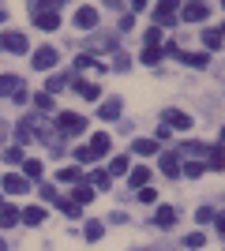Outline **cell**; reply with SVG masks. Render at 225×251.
Listing matches in <instances>:
<instances>
[{"instance_id":"34","label":"cell","mask_w":225,"mask_h":251,"mask_svg":"<svg viewBox=\"0 0 225 251\" xmlns=\"http://www.w3.org/2000/svg\"><path fill=\"white\" fill-rule=\"evenodd\" d=\"M101 225H98V221H90V225H86V240H101Z\"/></svg>"},{"instance_id":"27","label":"cell","mask_w":225,"mask_h":251,"mask_svg":"<svg viewBox=\"0 0 225 251\" xmlns=\"http://www.w3.org/2000/svg\"><path fill=\"white\" fill-rule=\"evenodd\" d=\"M109 173H90V180H86V184H90V188H98V191H109Z\"/></svg>"},{"instance_id":"37","label":"cell","mask_w":225,"mask_h":251,"mask_svg":"<svg viewBox=\"0 0 225 251\" xmlns=\"http://www.w3.org/2000/svg\"><path fill=\"white\" fill-rule=\"evenodd\" d=\"M184 244H188V248H203V232H188V240H184Z\"/></svg>"},{"instance_id":"13","label":"cell","mask_w":225,"mask_h":251,"mask_svg":"<svg viewBox=\"0 0 225 251\" xmlns=\"http://www.w3.org/2000/svg\"><path fill=\"white\" fill-rule=\"evenodd\" d=\"M173 221H176V210H173V206H158L154 225H158V229H173Z\"/></svg>"},{"instance_id":"41","label":"cell","mask_w":225,"mask_h":251,"mask_svg":"<svg viewBox=\"0 0 225 251\" xmlns=\"http://www.w3.org/2000/svg\"><path fill=\"white\" fill-rule=\"evenodd\" d=\"M75 161H83V165H90L94 157H90V150H86V147H79V150H75Z\"/></svg>"},{"instance_id":"29","label":"cell","mask_w":225,"mask_h":251,"mask_svg":"<svg viewBox=\"0 0 225 251\" xmlns=\"http://www.w3.org/2000/svg\"><path fill=\"white\" fill-rule=\"evenodd\" d=\"M56 180H60V184H79V169H75V165H64L60 173H56Z\"/></svg>"},{"instance_id":"32","label":"cell","mask_w":225,"mask_h":251,"mask_svg":"<svg viewBox=\"0 0 225 251\" xmlns=\"http://www.w3.org/2000/svg\"><path fill=\"white\" fill-rule=\"evenodd\" d=\"M128 173V157H117L113 165H109V176H124Z\"/></svg>"},{"instance_id":"46","label":"cell","mask_w":225,"mask_h":251,"mask_svg":"<svg viewBox=\"0 0 225 251\" xmlns=\"http://www.w3.org/2000/svg\"><path fill=\"white\" fill-rule=\"evenodd\" d=\"M0 251H4V240H0Z\"/></svg>"},{"instance_id":"43","label":"cell","mask_w":225,"mask_h":251,"mask_svg":"<svg viewBox=\"0 0 225 251\" xmlns=\"http://www.w3.org/2000/svg\"><path fill=\"white\" fill-rule=\"evenodd\" d=\"M154 195H158L154 188H139V202H154Z\"/></svg>"},{"instance_id":"44","label":"cell","mask_w":225,"mask_h":251,"mask_svg":"<svg viewBox=\"0 0 225 251\" xmlns=\"http://www.w3.org/2000/svg\"><path fill=\"white\" fill-rule=\"evenodd\" d=\"M147 4H150V0H131V8H135V11H143Z\"/></svg>"},{"instance_id":"20","label":"cell","mask_w":225,"mask_h":251,"mask_svg":"<svg viewBox=\"0 0 225 251\" xmlns=\"http://www.w3.org/2000/svg\"><path fill=\"white\" fill-rule=\"evenodd\" d=\"M128 180H131V188H147L150 169H147V165H139V169H128Z\"/></svg>"},{"instance_id":"31","label":"cell","mask_w":225,"mask_h":251,"mask_svg":"<svg viewBox=\"0 0 225 251\" xmlns=\"http://www.w3.org/2000/svg\"><path fill=\"white\" fill-rule=\"evenodd\" d=\"M75 68H94V72H105V64L94 60V56H79V60H75Z\"/></svg>"},{"instance_id":"14","label":"cell","mask_w":225,"mask_h":251,"mask_svg":"<svg viewBox=\"0 0 225 251\" xmlns=\"http://www.w3.org/2000/svg\"><path fill=\"white\" fill-rule=\"evenodd\" d=\"M203 165H206V169H214V173H222L225 161H222V143H218V139H214V147L206 150V161H203Z\"/></svg>"},{"instance_id":"11","label":"cell","mask_w":225,"mask_h":251,"mask_svg":"<svg viewBox=\"0 0 225 251\" xmlns=\"http://www.w3.org/2000/svg\"><path fill=\"white\" fill-rule=\"evenodd\" d=\"M158 161H161V173H165V176H173V180L180 176V157L176 154H161Z\"/></svg>"},{"instance_id":"45","label":"cell","mask_w":225,"mask_h":251,"mask_svg":"<svg viewBox=\"0 0 225 251\" xmlns=\"http://www.w3.org/2000/svg\"><path fill=\"white\" fill-rule=\"evenodd\" d=\"M0 23H4V11H0Z\"/></svg>"},{"instance_id":"3","label":"cell","mask_w":225,"mask_h":251,"mask_svg":"<svg viewBox=\"0 0 225 251\" xmlns=\"http://www.w3.org/2000/svg\"><path fill=\"white\" fill-rule=\"evenodd\" d=\"M83 127H86V120L79 113H60L56 116V131H64V135H79Z\"/></svg>"},{"instance_id":"40","label":"cell","mask_w":225,"mask_h":251,"mask_svg":"<svg viewBox=\"0 0 225 251\" xmlns=\"http://www.w3.org/2000/svg\"><path fill=\"white\" fill-rule=\"evenodd\" d=\"M113 68H117V72H128V68H131V60H128V56H124V52H120L117 60H113Z\"/></svg>"},{"instance_id":"4","label":"cell","mask_w":225,"mask_h":251,"mask_svg":"<svg viewBox=\"0 0 225 251\" xmlns=\"http://www.w3.org/2000/svg\"><path fill=\"white\" fill-rule=\"evenodd\" d=\"M165 127H176V131H192V116L180 113V109H165Z\"/></svg>"},{"instance_id":"24","label":"cell","mask_w":225,"mask_h":251,"mask_svg":"<svg viewBox=\"0 0 225 251\" xmlns=\"http://www.w3.org/2000/svg\"><path fill=\"white\" fill-rule=\"evenodd\" d=\"M0 225H4V229L19 225V210H15V206H0Z\"/></svg>"},{"instance_id":"42","label":"cell","mask_w":225,"mask_h":251,"mask_svg":"<svg viewBox=\"0 0 225 251\" xmlns=\"http://www.w3.org/2000/svg\"><path fill=\"white\" fill-rule=\"evenodd\" d=\"M195 218L203 221V225H210V221H214V210H210V206H203V210H199V214H195Z\"/></svg>"},{"instance_id":"5","label":"cell","mask_w":225,"mask_h":251,"mask_svg":"<svg viewBox=\"0 0 225 251\" xmlns=\"http://www.w3.org/2000/svg\"><path fill=\"white\" fill-rule=\"evenodd\" d=\"M0 49H8V52H15V56H23V52H26V38H23V34H15V30H8L4 38H0Z\"/></svg>"},{"instance_id":"30","label":"cell","mask_w":225,"mask_h":251,"mask_svg":"<svg viewBox=\"0 0 225 251\" xmlns=\"http://www.w3.org/2000/svg\"><path fill=\"white\" fill-rule=\"evenodd\" d=\"M158 60H161V45H147V49H143V64H150V68H154Z\"/></svg>"},{"instance_id":"23","label":"cell","mask_w":225,"mask_h":251,"mask_svg":"<svg viewBox=\"0 0 225 251\" xmlns=\"http://www.w3.org/2000/svg\"><path fill=\"white\" fill-rule=\"evenodd\" d=\"M75 79L72 75H53V79H49V90H45V94H60V90H64V86H72Z\"/></svg>"},{"instance_id":"18","label":"cell","mask_w":225,"mask_h":251,"mask_svg":"<svg viewBox=\"0 0 225 251\" xmlns=\"http://www.w3.org/2000/svg\"><path fill=\"white\" fill-rule=\"evenodd\" d=\"M42 161H34V157H23V176L26 180H42Z\"/></svg>"},{"instance_id":"21","label":"cell","mask_w":225,"mask_h":251,"mask_svg":"<svg viewBox=\"0 0 225 251\" xmlns=\"http://www.w3.org/2000/svg\"><path fill=\"white\" fill-rule=\"evenodd\" d=\"M19 218L26 221V225H42V221H45V206H26Z\"/></svg>"},{"instance_id":"36","label":"cell","mask_w":225,"mask_h":251,"mask_svg":"<svg viewBox=\"0 0 225 251\" xmlns=\"http://www.w3.org/2000/svg\"><path fill=\"white\" fill-rule=\"evenodd\" d=\"M147 45H161V26H150L147 30Z\"/></svg>"},{"instance_id":"17","label":"cell","mask_w":225,"mask_h":251,"mask_svg":"<svg viewBox=\"0 0 225 251\" xmlns=\"http://www.w3.org/2000/svg\"><path fill=\"white\" fill-rule=\"evenodd\" d=\"M4 191H8V195H23V191H26V176H15V173L4 176Z\"/></svg>"},{"instance_id":"19","label":"cell","mask_w":225,"mask_h":251,"mask_svg":"<svg viewBox=\"0 0 225 251\" xmlns=\"http://www.w3.org/2000/svg\"><path fill=\"white\" fill-rule=\"evenodd\" d=\"M131 150H135L139 157H150V154H158V143H154V139H135Z\"/></svg>"},{"instance_id":"39","label":"cell","mask_w":225,"mask_h":251,"mask_svg":"<svg viewBox=\"0 0 225 251\" xmlns=\"http://www.w3.org/2000/svg\"><path fill=\"white\" fill-rule=\"evenodd\" d=\"M4 161H23V150L19 147H8V150H4Z\"/></svg>"},{"instance_id":"35","label":"cell","mask_w":225,"mask_h":251,"mask_svg":"<svg viewBox=\"0 0 225 251\" xmlns=\"http://www.w3.org/2000/svg\"><path fill=\"white\" fill-rule=\"evenodd\" d=\"M38 191H42V199H49V202H56V199H60V195H56V188H53V184H42V188H38Z\"/></svg>"},{"instance_id":"15","label":"cell","mask_w":225,"mask_h":251,"mask_svg":"<svg viewBox=\"0 0 225 251\" xmlns=\"http://www.w3.org/2000/svg\"><path fill=\"white\" fill-rule=\"evenodd\" d=\"M75 90H79L86 101H98V98H101V86H98V83H86V79H79V83H75Z\"/></svg>"},{"instance_id":"12","label":"cell","mask_w":225,"mask_h":251,"mask_svg":"<svg viewBox=\"0 0 225 251\" xmlns=\"http://www.w3.org/2000/svg\"><path fill=\"white\" fill-rule=\"evenodd\" d=\"M94 195H98V191H94V188H90V184L83 180V184H75V191H72V202H75V206H83V202H90Z\"/></svg>"},{"instance_id":"33","label":"cell","mask_w":225,"mask_h":251,"mask_svg":"<svg viewBox=\"0 0 225 251\" xmlns=\"http://www.w3.org/2000/svg\"><path fill=\"white\" fill-rule=\"evenodd\" d=\"M34 105H38L42 113H49V109H53V94H34Z\"/></svg>"},{"instance_id":"1","label":"cell","mask_w":225,"mask_h":251,"mask_svg":"<svg viewBox=\"0 0 225 251\" xmlns=\"http://www.w3.org/2000/svg\"><path fill=\"white\" fill-rule=\"evenodd\" d=\"M176 11H180V0H158V8H154V26H173V23H176Z\"/></svg>"},{"instance_id":"7","label":"cell","mask_w":225,"mask_h":251,"mask_svg":"<svg viewBox=\"0 0 225 251\" xmlns=\"http://www.w3.org/2000/svg\"><path fill=\"white\" fill-rule=\"evenodd\" d=\"M206 11H210V8H206L203 0H188V4H184V19H188V23H203Z\"/></svg>"},{"instance_id":"9","label":"cell","mask_w":225,"mask_h":251,"mask_svg":"<svg viewBox=\"0 0 225 251\" xmlns=\"http://www.w3.org/2000/svg\"><path fill=\"white\" fill-rule=\"evenodd\" d=\"M75 26H79V30L98 26V11H94V8H79V11H75Z\"/></svg>"},{"instance_id":"26","label":"cell","mask_w":225,"mask_h":251,"mask_svg":"<svg viewBox=\"0 0 225 251\" xmlns=\"http://www.w3.org/2000/svg\"><path fill=\"white\" fill-rule=\"evenodd\" d=\"M180 173H184L188 180H199V176L206 173V165H203V161H188V165H180Z\"/></svg>"},{"instance_id":"28","label":"cell","mask_w":225,"mask_h":251,"mask_svg":"<svg viewBox=\"0 0 225 251\" xmlns=\"http://www.w3.org/2000/svg\"><path fill=\"white\" fill-rule=\"evenodd\" d=\"M98 116H101V120H117L120 116V101H105L101 109H98Z\"/></svg>"},{"instance_id":"22","label":"cell","mask_w":225,"mask_h":251,"mask_svg":"<svg viewBox=\"0 0 225 251\" xmlns=\"http://www.w3.org/2000/svg\"><path fill=\"white\" fill-rule=\"evenodd\" d=\"M34 135H38V124H34V120H23L19 131H15V139H19V143H30Z\"/></svg>"},{"instance_id":"10","label":"cell","mask_w":225,"mask_h":251,"mask_svg":"<svg viewBox=\"0 0 225 251\" xmlns=\"http://www.w3.org/2000/svg\"><path fill=\"white\" fill-rule=\"evenodd\" d=\"M86 150H90V157H105L109 154V135H105V131H98V135L90 139V147H86Z\"/></svg>"},{"instance_id":"6","label":"cell","mask_w":225,"mask_h":251,"mask_svg":"<svg viewBox=\"0 0 225 251\" xmlns=\"http://www.w3.org/2000/svg\"><path fill=\"white\" fill-rule=\"evenodd\" d=\"M56 60H60V56H56V49H49V45H45V49L34 52V72H49Z\"/></svg>"},{"instance_id":"16","label":"cell","mask_w":225,"mask_h":251,"mask_svg":"<svg viewBox=\"0 0 225 251\" xmlns=\"http://www.w3.org/2000/svg\"><path fill=\"white\" fill-rule=\"evenodd\" d=\"M203 45H206V49H222V26H206V30H203Z\"/></svg>"},{"instance_id":"8","label":"cell","mask_w":225,"mask_h":251,"mask_svg":"<svg viewBox=\"0 0 225 251\" xmlns=\"http://www.w3.org/2000/svg\"><path fill=\"white\" fill-rule=\"evenodd\" d=\"M19 90H23L19 75H0V98H15Z\"/></svg>"},{"instance_id":"38","label":"cell","mask_w":225,"mask_h":251,"mask_svg":"<svg viewBox=\"0 0 225 251\" xmlns=\"http://www.w3.org/2000/svg\"><path fill=\"white\" fill-rule=\"evenodd\" d=\"M56 202H60V210H64L68 218H79V206H75V202H64V199H56Z\"/></svg>"},{"instance_id":"2","label":"cell","mask_w":225,"mask_h":251,"mask_svg":"<svg viewBox=\"0 0 225 251\" xmlns=\"http://www.w3.org/2000/svg\"><path fill=\"white\" fill-rule=\"evenodd\" d=\"M34 15V26L38 30H56L60 26V11H53L49 4H38V11H30Z\"/></svg>"},{"instance_id":"25","label":"cell","mask_w":225,"mask_h":251,"mask_svg":"<svg viewBox=\"0 0 225 251\" xmlns=\"http://www.w3.org/2000/svg\"><path fill=\"white\" fill-rule=\"evenodd\" d=\"M176 60L192 64V68H206V52H184V49H180V56H176Z\"/></svg>"}]
</instances>
